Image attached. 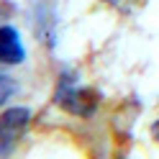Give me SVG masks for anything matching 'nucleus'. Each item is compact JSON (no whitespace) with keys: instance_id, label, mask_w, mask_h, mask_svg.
I'll return each mask as SVG.
<instances>
[{"instance_id":"423d86ee","label":"nucleus","mask_w":159,"mask_h":159,"mask_svg":"<svg viewBox=\"0 0 159 159\" xmlns=\"http://www.w3.org/2000/svg\"><path fill=\"white\" fill-rule=\"evenodd\" d=\"M152 136H154V141H159V118L152 123Z\"/></svg>"},{"instance_id":"7ed1b4c3","label":"nucleus","mask_w":159,"mask_h":159,"mask_svg":"<svg viewBox=\"0 0 159 159\" xmlns=\"http://www.w3.org/2000/svg\"><path fill=\"white\" fill-rule=\"evenodd\" d=\"M26 44L23 36L13 23H0V67H18L26 62Z\"/></svg>"},{"instance_id":"f03ea898","label":"nucleus","mask_w":159,"mask_h":159,"mask_svg":"<svg viewBox=\"0 0 159 159\" xmlns=\"http://www.w3.org/2000/svg\"><path fill=\"white\" fill-rule=\"evenodd\" d=\"M31 108L26 105H8L3 113H0V157L11 154L13 146L21 141V136L28 131L31 126Z\"/></svg>"},{"instance_id":"39448f33","label":"nucleus","mask_w":159,"mask_h":159,"mask_svg":"<svg viewBox=\"0 0 159 159\" xmlns=\"http://www.w3.org/2000/svg\"><path fill=\"white\" fill-rule=\"evenodd\" d=\"M98 3H105V5H111V8H131L136 0H98Z\"/></svg>"},{"instance_id":"20e7f679","label":"nucleus","mask_w":159,"mask_h":159,"mask_svg":"<svg viewBox=\"0 0 159 159\" xmlns=\"http://www.w3.org/2000/svg\"><path fill=\"white\" fill-rule=\"evenodd\" d=\"M13 93H16V82H13L11 77L0 75V108H3V105L13 98Z\"/></svg>"},{"instance_id":"f257e3e1","label":"nucleus","mask_w":159,"mask_h":159,"mask_svg":"<svg viewBox=\"0 0 159 159\" xmlns=\"http://www.w3.org/2000/svg\"><path fill=\"white\" fill-rule=\"evenodd\" d=\"M54 103L62 108V111L72 113V116H80V118H90L95 111H98V103L100 98L93 87H85L80 85L77 75L72 69H64L57 80V87H54Z\"/></svg>"}]
</instances>
